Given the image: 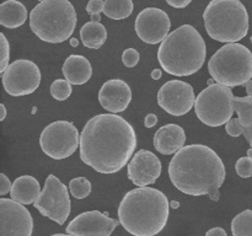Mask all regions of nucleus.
<instances>
[{
  "label": "nucleus",
  "instance_id": "1",
  "mask_svg": "<svg viewBox=\"0 0 252 236\" xmlns=\"http://www.w3.org/2000/svg\"><path fill=\"white\" fill-rule=\"evenodd\" d=\"M137 134L127 120L113 113L90 118L80 134V159L98 174L121 171L132 159Z\"/></svg>",
  "mask_w": 252,
  "mask_h": 236
},
{
  "label": "nucleus",
  "instance_id": "2",
  "mask_svg": "<svg viewBox=\"0 0 252 236\" xmlns=\"http://www.w3.org/2000/svg\"><path fill=\"white\" fill-rule=\"evenodd\" d=\"M169 177L180 192L189 196L219 199V188L226 177L223 160L212 148L203 144L186 145L174 155Z\"/></svg>",
  "mask_w": 252,
  "mask_h": 236
},
{
  "label": "nucleus",
  "instance_id": "3",
  "mask_svg": "<svg viewBox=\"0 0 252 236\" xmlns=\"http://www.w3.org/2000/svg\"><path fill=\"white\" fill-rule=\"evenodd\" d=\"M169 215V199L153 187L132 189L118 206V221L133 236L158 235L166 226Z\"/></svg>",
  "mask_w": 252,
  "mask_h": 236
},
{
  "label": "nucleus",
  "instance_id": "4",
  "mask_svg": "<svg viewBox=\"0 0 252 236\" xmlns=\"http://www.w3.org/2000/svg\"><path fill=\"white\" fill-rule=\"evenodd\" d=\"M206 58V42L191 25H182L169 33L158 49L160 66L175 76L193 75L203 66Z\"/></svg>",
  "mask_w": 252,
  "mask_h": 236
},
{
  "label": "nucleus",
  "instance_id": "5",
  "mask_svg": "<svg viewBox=\"0 0 252 236\" xmlns=\"http://www.w3.org/2000/svg\"><path fill=\"white\" fill-rule=\"evenodd\" d=\"M75 26L76 11L69 0H42L30 12V27L43 42L62 43Z\"/></svg>",
  "mask_w": 252,
  "mask_h": 236
},
{
  "label": "nucleus",
  "instance_id": "6",
  "mask_svg": "<svg viewBox=\"0 0 252 236\" xmlns=\"http://www.w3.org/2000/svg\"><path fill=\"white\" fill-rule=\"evenodd\" d=\"M203 20L208 36L221 43H238L249 32L248 10L240 0H212Z\"/></svg>",
  "mask_w": 252,
  "mask_h": 236
},
{
  "label": "nucleus",
  "instance_id": "7",
  "mask_svg": "<svg viewBox=\"0 0 252 236\" xmlns=\"http://www.w3.org/2000/svg\"><path fill=\"white\" fill-rule=\"evenodd\" d=\"M208 70L217 84L235 88L252 79V53L240 43H226L208 61Z\"/></svg>",
  "mask_w": 252,
  "mask_h": 236
},
{
  "label": "nucleus",
  "instance_id": "8",
  "mask_svg": "<svg viewBox=\"0 0 252 236\" xmlns=\"http://www.w3.org/2000/svg\"><path fill=\"white\" fill-rule=\"evenodd\" d=\"M233 91L220 84H211L196 97L197 118L209 127H220L233 118Z\"/></svg>",
  "mask_w": 252,
  "mask_h": 236
},
{
  "label": "nucleus",
  "instance_id": "9",
  "mask_svg": "<svg viewBox=\"0 0 252 236\" xmlns=\"http://www.w3.org/2000/svg\"><path fill=\"white\" fill-rule=\"evenodd\" d=\"M80 137L75 125L68 120H56L47 125L39 137V147L47 156L63 160L79 148Z\"/></svg>",
  "mask_w": 252,
  "mask_h": 236
},
{
  "label": "nucleus",
  "instance_id": "10",
  "mask_svg": "<svg viewBox=\"0 0 252 236\" xmlns=\"http://www.w3.org/2000/svg\"><path fill=\"white\" fill-rule=\"evenodd\" d=\"M34 208L43 216L63 225L70 215L71 202L68 187L58 177L49 175L44 182L43 191L33 203Z\"/></svg>",
  "mask_w": 252,
  "mask_h": 236
},
{
  "label": "nucleus",
  "instance_id": "11",
  "mask_svg": "<svg viewBox=\"0 0 252 236\" xmlns=\"http://www.w3.org/2000/svg\"><path fill=\"white\" fill-rule=\"evenodd\" d=\"M41 84V71L36 63L19 59L2 73V86L10 96L20 97L33 93Z\"/></svg>",
  "mask_w": 252,
  "mask_h": 236
},
{
  "label": "nucleus",
  "instance_id": "12",
  "mask_svg": "<svg viewBox=\"0 0 252 236\" xmlns=\"http://www.w3.org/2000/svg\"><path fill=\"white\" fill-rule=\"evenodd\" d=\"M196 96L193 88L182 80H170L158 91V103L169 115L180 117L194 107Z\"/></svg>",
  "mask_w": 252,
  "mask_h": 236
},
{
  "label": "nucleus",
  "instance_id": "13",
  "mask_svg": "<svg viewBox=\"0 0 252 236\" xmlns=\"http://www.w3.org/2000/svg\"><path fill=\"white\" fill-rule=\"evenodd\" d=\"M33 219L24 204L0 199V236H32Z\"/></svg>",
  "mask_w": 252,
  "mask_h": 236
},
{
  "label": "nucleus",
  "instance_id": "14",
  "mask_svg": "<svg viewBox=\"0 0 252 236\" xmlns=\"http://www.w3.org/2000/svg\"><path fill=\"white\" fill-rule=\"evenodd\" d=\"M134 29L135 33L143 42L158 44L169 36L171 21L164 10L158 7H147L138 14Z\"/></svg>",
  "mask_w": 252,
  "mask_h": 236
},
{
  "label": "nucleus",
  "instance_id": "15",
  "mask_svg": "<svg viewBox=\"0 0 252 236\" xmlns=\"http://www.w3.org/2000/svg\"><path fill=\"white\" fill-rule=\"evenodd\" d=\"M118 221L108 216V213L98 210L84 211L66 226V233L73 236H111Z\"/></svg>",
  "mask_w": 252,
  "mask_h": 236
},
{
  "label": "nucleus",
  "instance_id": "16",
  "mask_svg": "<svg viewBox=\"0 0 252 236\" xmlns=\"http://www.w3.org/2000/svg\"><path fill=\"white\" fill-rule=\"evenodd\" d=\"M127 175L137 187H147L155 183L161 175V161L149 150H138L128 164Z\"/></svg>",
  "mask_w": 252,
  "mask_h": 236
},
{
  "label": "nucleus",
  "instance_id": "17",
  "mask_svg": "<svg viewBox=\"0 0 252 236\" xmlns=\"http://www.w3.org/2000/svg\"><path fill=\"white\" fill-rule=\"evenodd\" d=\"M132 101V90L125 80L111 79L106 81L98 92V102L108 112L120 113L128 108Z\"/></svg>",
  "mask_w": 252,
  "mask_h": 236
},
{
  "label": "nucleus",
  "instance_id": "18",
  "mask_svg": "<svg viewBox=\"0 0 252 236\" xmlns=\"http://www.w3.org/2000/svg\"><path fill=\"white\" fill-rule=\"evenodd\" d=\"M186 133L180 125L170 123L162 125L154 134V148L162 155L176 154L185 147Z\"/></svg>",
  "mask_w": 252,
  "mask_h": 236
},
{
  "label": "nucleus",
  "instance_id": "19",
  "mask_svg": "<svg viewBox=\"0 0 252 236\" xmlns=\"http://www.w3.org/2000/svg\"><path fill=\"white\" fill-rule=\"evenodd\" d=\"M63 75L71 85H84L93 76V66L84 56L71 54L63 64Z\"/></svg>",
  "mask_w": 252,
  "mask_h": 236
},
{
  "label": "nucleus",
  "instance_id": "20",
  "mask_svg": "<svg viewBox=\"0 0 252 236\" xmlns=\"http://www.w3.org/2000/svg\"><path fill=\"white\" fill-rule=\"evenodd\" d=\"M39 194H41L39 182L30 175L17 177L12 183L11 192H10L11 199H14L17 203L24 204V206L34 203Z\"/></svg>",
  "mask_w": 252,
  "mask_h": 236
},
{
  "label": "nucleus",
  "instance_id": "21",
  "mask_svg": "<svg viewBox=\"0 0 252 236\" xmlns=\"http://www.w3.org/2000/svg\"><path fill=\"white\" fill-rule=\"evenodd\" d=\"M27 20V9L17 0H6L0 5V25L6 29H17Z\"/></svg>",
  "mask_w": 252,
  "mask_h": 236
},
{
  "label": "nucleus",
  "instance_id": "22",
  "mask_svg": "<svg viewBox=\"0 0 252 236\" xmlns=\"http://www.w3.org/2000/svg\"><path fill=\"white\" fill-rule=\"evenodd\" d=\"M234 111L238 113V119L243 129V135L252 149V97H234Z\"/></svg>",
  "mask_w": 252,
  "mask_h": 236
},
{
  "label": "nucleus",
  "instance_id": "23",
  "mask_svg": "<svg viewBox=\"0 0 252 236\" xmlns=\"http://www.w3.org/2000/svg\"><path fill=\"white\" fill-rule=\"evenodd\" d=\"M80 39L85 47L98 49L107 39V31L101 22H86L80 30Z\"/></svg>",
  "mask_w": 252,
  "mask_h": 236
},
{
  "label": "nucleus",
  "instance_id": "24",
  "mask_svg": "<svg viewBox=\"0 0 252 236\" xmlns=\"http://www.w3.org/2000/svg\"><path fill=\"white\" fill-rule=\"evenodd\" d=\"M133 12L132 0H105L103 14L112 20L127 19Z\"/></svg>",
  "mask_w": 252,
  "mask_h": 236
},
{
  "label": "nucleus",
  "instance_id": "25",
  "mask_svg": "<svg viewBox=\"0 0 252 236\" xmlns=\"http://www.w3.org/2000/svg\"><path fill=\"white\" fill-rule=\"evenodd\" d=\"M233 236H252V210L246 209L231 221Z\"/></svg>",
  "mask_w": 252,
  "mask_h": 236
},
{
  "label": "nucleus",
  "instance_id": "26",
  "mask_svg": "<svg viewBox=\"0 0 252 236\" xmlns=\"http://www.w3.org/2000/svg\"><path fill=\"white\" fill-rule=\"evenodd\" d=\"M91 189H93L91 182L86 177H75L69 182V191L76 199H84L89 197Z\"/></svg>",
  "mask_w": 252,
  "mask_h": 236
},
{
  "label": "nucleus",
  "instance_id": "27",
  "mask_svg": "<svg viewBox=\"0 0 252 236\" xmlns=\"http://www.w3.org/2000/svg\"><path fill=\"white\" fill-rule=\"evenodd\" d=\"M73 88L71 84L66 79L54 80L51 85V95L57 101H65L70 97Z\"/></svg>",
  "mask_w": 252,
  "mask_h": 236
},
{
  "label": "nucleus",
  "instance_id": "28",
  "mask_svg": "<svg viewBox=\"0 0 252 236\" xmlns=\"http://www.w3.org/2000/svg\"><path fill=\"white\" fill-rule=\"evenodd\" d=\"M236 174L241 178H249L252 177V157L243 156L236 161L235 164Z\"/></svg>",
  "mask_w": 252,
  "mask_h": 236
},
{
  "label": "nucleus",
  "instance_id": "29",
  "mask_svg": "<svg viewBox=\"0 0 252 236\" xmlns=\"http://www.w3.org/2000/svg\"><path fill=\"white\" fill-rule=\"evenodd\" d=\"M0 48H1V59H0V73H4L10 65V43L4 33H0Z\"/></svg>",
  "mask_w": 252,
  "mask_h": 236
},
{
  "label": "nucleus",
  "instance_id": "30",
  "mask_svg": "<svg viewBox=\"0 0 252 236\" xmlns=\"http://www.w3.org/2000/svg\"><path fill=\"white\" fill-rule=\"evenodd\" d=\"M139 52L134 48H128L123 52L122 61L127 68H134L139 63Z\"/></svg>",
  "mask_w": 252,
  "mask_h": 236
},
{
  "label": "nucleus",
  "instance_id": "31",
  "mask_svg": "<svg viewBox=\"0 0 252 236\" xmlns=\"http://www.w3.org/2000/svg\"><path fill=\"white\" fill-rule=\"evenodd\" d=\"M225 130L226 133L233 138H238L240 137V135H243V129H241L238 118H231V119L225 124Z\"/></svg>",
  "mask_w": 252,
  "mask_h": 236
},
{
  "label": "nucleus",
  "instance_id": "32",
  "mask_svg": "<svg viewBox=\"0 0 252 236\" xmlns=\"http://www.w3.org/2000/svg\"><path fill=\"white\" fill-rule=\"evenodd\" d=\"M103 5H105L103 0H90L86 5V11L90 14V16L100 14V12H103Z\"/></svg>",
  "mask_w": 252,
  "mask_h": 236
},
{
  "label": "nucleus",
  "instance_id": "33",
  "mask_svg": "<svg viewBox=\"0 0 252 236\" xmlns=\"http://www.w3.org/2000/svg\"><path fill=\"white\" fill-rule=\"evenodd\" d=\"M12 184L10 182V179L7 178V176L5 174L0 175V196L4 197L5 194H7L9 192H11Z\"/></svg>",
  "mask_w": 252,
  "mask_h": 236
},
{
  "label": "nucleus",
  "instance_id": "34",
  "mask_svg": "<svg viewBox=\"0 0 252 236\" xmlns=\"http://www.w3.org/2000/svg\"><path fill=\"white\" fill-rule=\"evenodd\" d=\"M191 1L192 0H166L167 4L175 9H185L191 4Z\"/></svg>",
  "mask_w": 252,
  "mask_h": 236
},
{
  "label": "nucleus",
  "instance_id": "35",
  "mask_svg": "<svg viewBox=\"0 0 252 236\" xmlns=\"http://www.w3.org/2000/svg\"><path fill=\"white\" fill-rule=\"evenodd\" d=\"M158 124V117L154 113H149L144 118V125L147 128H153Z\"/></svg>",
  "mask_w": 252,
  "mask_h": 236
},
{
  "label": "nucleus",
  "instance_id": "36",
  "mask_svg": "<svg viewBox=\"0 0 252 236\" xmlns=\"http://www.w3.org/2000/svg\"><path fill=\"white\" fill-rule=\"evenodd\" d=\"M206 236H228V234L223 228H213L207 231Z\"/></svg>",
  "mask_w": 252,
  "mask_h": 236
},
{
  "label": "nucleus",
  "instance_id": "37",
  "mask_svg": "<svg viewBox=\"0 0 252 236\" xmlns=\"http://www.w3.org/2000/svg\"><path fill=\"white\" fill-rule=\"evenodd\" d=\"M152 79H154V80H159L160 78H161L162 73H161V69H154V70L152 71Z\"/></svg>",
  "mask_w": 252,
  "mask_h": 236
},
{
  "label": "nucleus",
  "instance_id": "38",
  "mask_svg": "<svg viewBox=\"0 0 252 236\" xmlns=\"http://www.w3.org/2000/svg\"><path fill=\"white\" fill-rule=\"evenodd\" d=\"M0 111H1V116H0V120H4L6 118V107H5L4 103L0 105Z\"/></svg>",
  "mask_w": 252,
  "mask_h": 236
},
{
  "label": "nucleus",
  "instance_id": "39",
  "mask_svg": "<svg viewBox=\"0 0 252 236\" xmlns=\"http://www.w3.org/2000/svg\"><path fill=\"white\" fill-rule=\"evenodd\" d=\"M245 88H246V92H248V96H251L252 97V79L249 81V83H246Z\"/></svg>",
  "mask_w": 252,
  "mask_h": 236
},
{
  "label": "nucleus",
  "instance_id": "40",
  "mask_svg": "<svg viewBox=\"0 0 252 236\" xmlns=\"http://www.w3.org/2000/svg\"><path fill=\"white\" fill-rule=\"evenodd\" d=\"M100 20H101L100 14L91 15V21H93V22H100Z\"/></svg>",
  "mask_w": 252,
  "mask_h": 236
},
{
  "label": "nucleus",
  "instance_id": "41",
  "mask_svg": "<svg viewBox=\"0 0 252 236\" xmlns=\"http://www.w3.org/2000/svg\"><path fill=\"white\" fill-rule=\"evenodd\" d=\"M70 44L73 47H76L79 44V39H76V38H71L70 39Z\"/></svg>",
  "mask_w": 252,
  "mask_h": 236
},
{
  "label": "nucleus",
  "instance_id": "42",
  "mask_svg": "<svg viewBox=\"0 0 252 236\" xmlns=\"http://www.w3.org/2000/svg\"><path fill=\"white\" fill-rule=\"evenodd\" d=\"M171 206H172V208H175V209L179 208V206H180V203H179V202H176V201L171 202Z\"/></svg>",
  "mask_w": 252,
  "mask_h": 236
},
{
  "label": "nucleus",
  "instance_id": "43",
  "mask_svg": "<svg viewBox=\"0 0 252 236\" xmlns=\"http://www.w3.org/2000/svg\"><path fill=\"white\" fill-rule=\"evenodd\" d=\"M52 236H73V235H69V234H54Z\"/></svg>",
  "mask_w": 252,
  "mask_h": 236
},
{
  "label": "nucleus",
  "instance_id": "44",
  "mask_svg": "<svg viewBox=\"0 0 252 236\" xmlns=\"http://www.w3.org/2000/svg\"><path fill=\"white\" fill-rule=\"evenodd\" d=\"M248 156L249 157H252V149L250 148V149H249V151H248Z\"/></svg>",
  "mask_w": 252,
  "mask_h": 236
},
{
  "label": "nucleus",
  "instance_id": "45",
  "mask_svg": "<svg viewBox=\"0 0 252 236\" xmlns=\"http://www.w3.org/2000/svg\"><path fill=\"white\" fill-rule=\"evenodd\" d=\"M250 41H251V43H252V36H251V38H250Z\"/></svg>",
  "mask_w": 252,
  "mask_h": 236
}]
</instances>
